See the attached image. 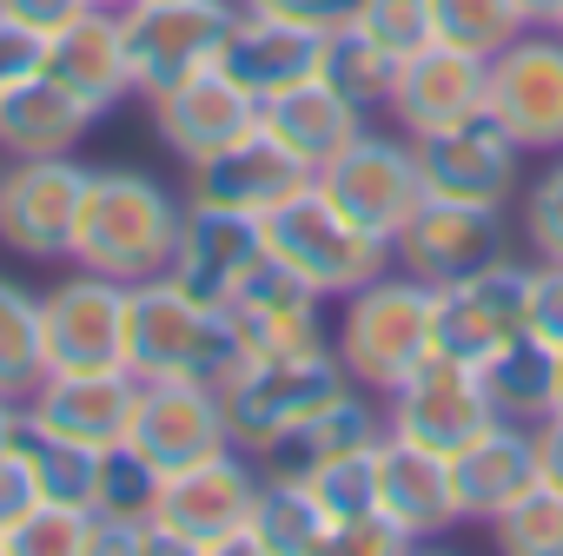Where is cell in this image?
Segmentation results:
<instances>
[{"label": "cell", "mask_w": 563, "mask_h": 556, "mask_svg": "<svg viewBox=\"0 0 563 556\" xmlns=\"http://www.w3.org/2000/svg\"><path fill=\"white\" fill-rule=\"evenodd\" d=\"M179 225H186V192H173L140 166H93L67 258L120 278V286H140V278H159L173 265Z\"/></svg>", "instance_id": "1"}, {"label": "cell", "mask_w": 563, "mask_h": 556, "mask_svg": "<svg viewBox=\"0 0 563 556\" xmlns=\"http://www.w3.org/2000/svg\"><path fill=\"white\" fill-rule=\"evenodd\" d=\"M120 365L133 378H206L225 385L245 352L239 332L225 319V305H199L179 278H140L126 286V338H120Z\"/></svg>", "instance_id": "2"}, {"label": "cell", "mask_w": 563, "mask_h": 556, "mask_svg": "<svg viewBox=\"0 0 563 556\" xmlns=\"http://www.w3.org/2000/svg\"><path fill=\"white\" fill-rule=\"evenodd\" d=\"M352 391V371L345 358L332 352V338H312V345H292V352H272V358H252L239 365L219 398H225V424H232V444L265 457L278 437H292L306 418H319L332 398Z\"/></svg>", "instance_id": "3"}, {"label": "cell", "mask_w": 563, "mask_h": 556, "mask_svg": "<svg viewBox=\"0 0 563 556\" xmlns=\"http://www.w3.org/2000/svg\"><path fill=\"white\" fill-rule=\"evenodd\" d=\"M339 332H332V352L345 358L352 385L365 391H391L405 371H418L431 358V286L411 271H378L372 286H358L352 299H339Z\"/></svg>", "instance_id": "4"}, {"label": "cell", "mask_w": 563, "mask_h": 556, "mask_svg": "<svg viewBox=\"0 0 563 556\" xmlns=\"http://www.w3.org/2000/svg\"><path fill=\"white\" fill-rule=\"evenodd\" d=\"M258 470L265 464L239 444H225L219 457H199L186 470H166L159 503H153V530H159L166 556H239L252 497H258Z\"/></svg>", "instance_id": "5"}, {"label": "cell", "mask_w": 563, "mask_h": 556, "mask_svg": "<svg viewBox=\"0 0 563 556\" xmlns=\"http://www.w3.org/2000/svg\"><path fill=\"white\" fill-rule=\"evenodd\" d=\"M265 245H272L278 265H292L325 305L352 299L378 271H391V245L378 232H365L358 219H345L319 186H306L299 199H286L265 219Z\"/></svg>", "instance_id": "6"}, {"label": "cell", "mask_w": 563, "mask_h": 556, "mask_svg": "<svg viewBox=\"0 0 563 556\" xmlns=\"http://www.w3.org/2000/svg\"><path fill=\"white\" fill-rule=\"evenodd\" d=\"M312 186L345 212V219H358L365 232H378L385 245L405 232V219L424 205V173H418V146L405 140V133H378V126H365L352 146H339L319 173H312Z\"/></svg>", "instance_id": "7"}, {"label": "cell", "mask_w": 563, "mask_h": 556, "mask_svg": "<svg viewBox=\"0 0 563 556\" xmlns=\"http://www.w3.org/2000/svg\"><path fill=\"white\" fill-rule=\"evenodd\" d=\"M232 21H239V0H140V8H120L133 93L146 100L199 67H219Z\"/></svg>", "instance_id": "8"}, {"label": "cell", "mask_w": 563, "mask_h": 556, "mask_svg": "<svg viewBox=\"0 0 563 556\" xmlns=\"http://www.w3.org/2000/svg\"><path fill=\"white\" fill-rule=\"evenodd\" d=\"M87 173L74 153H41V159H8L0 173V252L27 265H60L74 252Z\"/></svg>", "instance_id": "9"}, {"label": "cell", "mask_w": 563, "mask_h": 556, "mask_svg": "<svg viewBox=\"0 0 563 556\" xmlns=\"http://www.w3.org/2000/svg\"><path fill=\"white\" fill-rule=\"evenodd\" d=\"M484 113L523 146V153H563V34L523 27L504 54H490V93Z\"/></svg>", "instance_id": "10"}, {"label": "cell", "mask_w": 563, "mask_h": 556, "mask_svg": "<svg viewBox=\"0 0 563 556\" xmlns=\"http://www.w3.org/2000/svg\"><path fill=\"white\" fill-rule=\"evenodd\" d=\"M510 258V219L497 205H457V199H424L405 232L391 238V265L424 278V286H457V278Z\"/></svg>", "instance_id": "11"}, {"label": "cell", "mask_w": 563, "mask_h": 556, "mask_svg": "<svg viewBox=\"0 0 563 556\" xmlns=\"http://www.w3.org/2000/svg\"><path fill=\"white\" fill-rule=\"evenodd\" d=\"M411 146H418L424 199H457V205L510 212V199L523 192V146L490 113H477L464 126H444V133H424Z\"/></svg>", "instance_id": "12"}, {"label": "cell", "mask_w": 563, "mask_h": 556, "mask_svg": "<svg viewBox=\"0 0 563 556\" xmlns=\"http://www.w3.org/2000/svg\"><path fill=\"white\" fill-rule=\"evenodd\" d=\"M484 93H490V60L471 54V47H451V41H424L398 60L391 74V93H385V113L405 140H424V133H444V126H464L484 113Z\"/></svg>", "instance_id": "13"}, {"label": "cell", "mask_w": 563, "mask_h": 556, "mask_svg": "<svg viewBox=\"0 0 563 556\" xmlns=\"http://www.w3.org/2000/svg\"><path fill=\"white\" fill-rule=\"evenodd\" d=\"M126 444H133L153 470H186V464H199V457H219V451L232 444L219 385H206V378H140Z\"/></svg>", "instance_id": "14"}, {"label": "cell", "mask_w": 563, "mask_h": 556, "mask_svg": "<svg viewBox=\"0 0 563 556\" xmlns=\"http://www.w3.org/2000/svg\"><path fill=\"white\" fill-rule=\"evenodd\" d=\"M133 398H140V378L126 365H107V371H47L21 398V411H27V431H41V437L80 444V451H120L126 431H133Z\"/></svg>", "instance_id": "15"}, {"label": "cell", "mask_w": 563, "mask_h": 556, "mask_svg": "<svg viewBox=\"0 0 563 556\" xmlns=\"http://www.w3.org/2000/svg\"><path fill=\"white\" fill-rule=\"evenodd\" d=\"M146 120H153V140L179 166H199V159H212L219 146H232L258 126V100L225 67H199V74L146 93Z\"/></svg>", "instance_id": "16"}, {"label": "cell", "mask_w": 563, "mask_h": 556, "mask_svg": "<svg viewBox=\"0 0 563 556\" xmlns=\"http://www.w3.org/2000/svg\"><path fill=\"white\" fill-rule=\"evenodd\" d=\"M484 424H497L484 385H477V365H457V358H424L418 371H405L391 391H385V431L411 437V444H431V451H457L471 444Z\"/></svg>", "instance_id": "17"}, {"label": "cell", "mask_w": 563, "mask_h": 556, "mask_svg": "<svg viewBox=\"0 0 563 556\" xmlns=\"http://www.w3.org/2000/svg\"><path fill=\"white\" fill-rule=\"evenodd\" d=\"M523 265L530 258H497L457 286L431 292V352L457 365H484L504 338L523 332Z\"/></svg>", "instance_id": "18"}, {"label": "cell", "mask_w": 563, "mask_h": 556, "mask_svg": "<svg viewBox=\"0 0 563 556\" xmlns=\"http://www.w3.org/2000/svg\"><path fill=\"white\" fill-rule=\"evenodd\" d=\"M306 186H312V166L299 153H286L265 126L219 146L212 159L186 166V205H219V212H245V219H272Z\"/></svg>", "instance_id": "19"}, {"label": "cell", "mask_w": 563, "mask_h": 556, "mask_svg": "<svg viewBox=\"0 0 563 556\" xmlns=\"http://www.w3.org/2000/svg\"><path fill=\"white\" fill-rule=\"evenodd\" d=\"M41 332H47V371H107V365H120L126 286L107 271L74 265L60 286L41 292Z\"/></svg>", "instance_id": "20"}, {"label": "cell", "mask_w": 563, "mask_h": 556, "mask_svg": "<svg viewBox=\"0 0 563 556\" xmlns=\"http://www.w3.org/2000/svg\"><path fill=\"white\" fill-rule=\"evenodd\" d=\"M258 265H265V219L219 212V205H186L166 278H179L199 305H232V292Z\"/></svg>", "instance_id": "21"}, {"label": "cell", "mask_w": 563, "mask_h": 556, "mask_svg": "<svg viewBox=\"0 0 563 556\" xmlns=\"http://www.w3.org/2000/svg\"><path fill=\"white\" fill-rule=\"evenodd\" d=\"M41 74L60 80L93 120H107L113 107L133 100V67H126V27L120 8H80L60 34H47L41 47Z\"/></svg>", "instance_id": "22"}, {"label": "cell", "mask_w": 563, "mask_h": 556, "mask_svg": "<svg viewBox=\"0 0 563 556\" xmlns=\"http://www.w3.org/2000/svg\"><path fill=\"white\" fill-rule=\"evenodd\" d=\"M225 319H232V332H239L245 365H252V358H272V352H292V345L325 338V299L306 286L292 265H278L272 245H265V265L232 292Z\"/></svg>", "instance_id": "23"}, {"label": "cell", "mask_w": 563, "mask_h": 556, "mask_svg": "<svg viewBox=\"0 0 563 556\" xmlns=\"http://www.w3.org/2000/svg\"><path fill=\"white\" fill-rule=\"evenodd\" d=\"M537 483V444L530 424H484L471 444L451 451V497H457V523H497L523 490Z\"/></svg>", "instance_id": "24"}, {"label": "cell", "mask_w": 563, "mask_h": 556, "mask_svg": "<svg viewBox=\"0 0 563 556\" xmlns=\"http://www.w3.org/2000/svg\"><path fill=\"white\" fill-rule=\"evenodd\" d=\"M319 54H325V27H306V21H286V14L239 8L219 67H225L252 100H272V93H286V87L312 80V74H319Z\"/></svg>", "instance_id": "25"}, {"label": "cell", "mask_w": 563, "mask_h": 556, "mask_svg": "<svg viewBox=\"0 0 563 556\" xmlns=\"http://www.w3.org/2000/svg\"><path fill=\"white\" fill-rule=\"evenodd\" d=\"M378 510L411 530V543H438L457 530V497H451V457L431 444H411L398 431L378 437Z\"/></svg>", "instance_id": "26"}, {"label": "cell", "mask_w": 563, "mask_h": 556, "mask_svg": "<svg viewBox=\"0 0 563 556\" xmlns=\"http://www.w3.org/2000/svg\"><path fill=\"white\" fill-rule=\"evenodd\" d=\"M258 126L286 146V153H299L312 173L339 153V146H352L365 126H372V113L358 107V100H345L332 80H299V87H286V93H272V100H258Z\"/></svg>", "instance_id": "27"}, {"label": "cell", "mask_w": 563, "mask_h": 556, "mask_svg": "<svg viewBox=\"0 0 563 556\" xmlns=\"http://www.w3.org/2000/svg\"><path fill=\"white\" fill-rule=\"evenodd\" d=\"M332 530H339V516L299 470H258V497H252V523H245L252 556H325Z\"/></svg>", "instance_id": "28"}, {"label": "cell", "mask_w": 563, "mask_h": 556, "mask_svg": "<svg viewBox=\"0 0 563 556\" xmlns=\"http://www.w3.org/2000/svg\"><path fill=\"white\" fill-rule=\"evenodd\" d=\"M93 113L47 74H27L21 87L0 93V153L8 159H41V153H74L87 140Z\"/></svg>", "instance_id": "29"}, {"label": "cell", "mask_w": 563, "mask_h": 556, "mask_svg": "<svg viewBox=\"0 0 563 556\" xmlns=\"http://www.w3.org/2000/svg\"><path fill=\"white\" fill-rule=\"evenodd\" d=\"M378 437H385V398L365 391V385H352V391L332 398L319 418H306L292 437H278L258 464H265V470H299V477H312L319 464H332V457H345V451H365V444H378Z\"/></svg>", "instance_id": "30"}, {"label": "cell", "mask_w": 563, "mask_h": 556, "mask_svg": "<svg viewBox=\"0 0 563 556\" xmlns=\"http://www.w3.org/2000/svg\"><path fill=\"white\" fill-rule=\"evenodd\" d=\"M477 385H484V398H490L497 418L537 424V418L556 411V352H550L543 338L517 332V338H504V345L477 365Z\"/></svg>", "instance_id": "31"}, {"label": "cell", "mask_w": 563, "mask_h": 556, "mask_svg": "<svg viewBox=\"0 0 563 556\" xmlns=\"http://www.w3.org/2000/svg\"><path fill=\"white\" fill-rule=\"evenodd\" d=\"M47 378V332H41V292L21 278H0V391L27 398Z\"/></svg>", "instance_id": "32"}, {"label": "cell", "mask_w": 563, "mask_h": 556, "mask_svg": "<svg viewBox=\"0 0 563 556\" xmlns=\"http://www.w3.org/2000/svg\"><path fill=\"white\" fill-rule=\"evenodd\" d=\"M391 74H398V60L372 41V34H358L352 21H339V27H325V54H319V80H332L345 100H358L365 113H385V93H391Z\"/></svg>", "instance_id": "33"}, {"label": "cell", "mask_w": 563, "mask_h": 556, "mask_svg": "<svg viewBox=\"0 0 563 556\" xmlns=\"http://www.w3.org/2000/svg\"><path fill=\"white\" fill-rule=\"evenodd\" d=\"M21 457H27L34 490H41L47 503L93 510V497H100V457H107V451H80V444H60V437L27 431V437H21Z\"/></svg>", "instance_id": "34"}, {"label": "cell", "mask_w": 563, "mask_h": 556, "mask_svg": "<svg viewBox=\"0 0 563 556\" xmlns=\"http://www.w3.org/2000/svg\"><path fill=\"white\" fill-rule=\"evenodd\" d=\"M431 34L490 60L523 34V14H517V0H431Z\"/></svg>", "instance_id": "35"}, {"label": "cell", "mask_w": 563, "mask_h": 556, "mask_svg": "<svg viewBox=\"0 0 563 556\" xmlns=\"http://www.w3.org/2000/svg\"><path fill=\"white\" fill-rule=\"evenodd\" d=\"M490 543H497L504 556H563V490L530 483V490L490 523Z\"/></svg>", "instance_id": "36"}, {"label": "cell", "mask_w": 563, "mask_h": 556, "mask_svg": "<svg viewBox=\"0 0 563 556\" xmlns=\"http://www.w3.org/2000/svg\"><path fill=\"white\" fill-rule=\"evenodd\" d=\"M517 232L530 258H563V153L517 192Z\"/></svg>", "instance_id": "37"}, {"label": "cell", "mask_w": 563, "mask_h": 556, "mask_svg": "<svg viewBox=\"0 0 563 556\" xmlns=\"http://www.w3.org/2000/svg\"><path fill=\"white\" fill-rule=\"evenodd\" d=\"M87 516L74 503H34L14 530H8V556H87Z\"/></svg>", "instance_id": "38"}, {"label": "cell", "mask_w": 563, "mask_h": 556, "mask_svg": "<svg viewBox=\"0 0 563 556\" xmlns=\"http://www.w3.org/2000/svg\"><path fill=\"white\" fill-rule=\"evenodd\" d=\"M159 483H166V470H153L133 444H120V451L100 457V497H93V510H113V516H153Z\"/></svg>", "instance_id": "39"}, {"label": "cell", "mask_w": 563, "mask_h": 556, "mask_svg": "<svg viewBox=\"0 0 563 556\" xmlns=\"http://www.w3.org/2000/svg\"><path fill=\"white\" fill-rule=\"evenodd\" d=\"M306 483L325 497V510H332L339 523H345V516H365V510H378V444H365V451H345V457L319 464Z\"/></svg>", "instance_id": "40"}, {"label": "cell", "mask_w": 563, "mask_h": 556, "mask_svg": "<svg viewBox=\"0 0 563 556\" xmlns=\"http://www.w3.org/2000/svg\"><path fill=\"white\" fill-rule=\"evenodd\" d=\"M352 27L372 34L391 60H405L411 47L438 41L431 34V0H352Z\"/></svg>", "instance_id": "41"}, {"label": "cell", "mask_w": 563, "mask_h": 556, "mask_svg": "<svg viewBox=\"0 0 563 556\" xmlns=\"http://www.w3.org/2000/svg\"><path fill=\"white\" fill-rule=\"evenodd\" d=\"M523 332L563 352V258H530L523 265Z\"/></svg>", "instance_id": "42"}, {"label": "cell", "mask_w": 563, "mask_h": 556, "mask_svg": "<svg viewBox=\"0 0 563 556\" xmlns=\"http://www.w3.org/2000/svg\"><path fill=\"white\" fill-rule=\"evenodd\" d=\"M146 549H166L153 516H113V510L87 516V556H146Z\"/></svg>", "instance_id": "43"}, {"label": "cell", "mask_w": 563, "mask_h": 556, "mask_svg": "<svg viewBox=\"0 0 563 556\" xmlns=\"http://www.w3.org/2000/svg\"><path fill=\"white\" fill-rule=\"evenodd\" d=\"M332 549H339V556H405V549H418V543H411V530H398L385 510H365V516H345V523L332 530Z\"/></svg>", "instance_id": "44"}, {"label": "cell", "mask_w": 563, "mask_h": 556, "mask_svg": "<svg viewBox=\"0 0 563 556\" xmlns=\"http://www.w3.org/2000/svg\"><path fill=\"white\" fill-rule=\"evenodd\" d=\"M34 503H41L34 470H27V457H21V451H8V457H0V543H8V530H14Z\"/></svg>", "instance_id": "45"}, {"label": "cell", "mask_w": 563, "mask_h": 556, "mask_svg": "<svg viewBox=\"0 0 563 556\" xmlns=\"http://www.w3.org/2000/svg\"><path fill=\"white\" fill-rule=\"evenodd\" d=\"M41 34H27V27H14L8 14H0V93L8 87H21L27 74H41Z\"/></svg>", "instance_id": "46"}, {"label": "cell", "mask_w": 563, "mask_h": 556, "mask_svg": "<svg viewBox=\"0 0 563 556\" xmlns=\"http://www.w3.org/2000/svg\"><path fill=\"white\" fill-rule=\"evenodd\" d=\"M80 8H87V0H0V14H8L14 27H27V34H41V41L60 34Z\"/></svg>", "instance_id": "47"}, {"label": "cell", "mask_w": 563, "mask_h": 556, "mask_svg": "<svg viewBox=\"0 0 563 556\" xmlns=\"http://www.w3.org/2000/svg\"><path fill=\"white\" fill-rule=\"evenodd\" d=\"M239 8L286 14V21H306V27H339V21H352V0H239Z\"/></svg>", "instance_id": "48"}, {"label": "cell", "mask_w": 563, "mask_h": 556, "mask_svg": "<svg viewBox=\"0 0 563 556\" xmlns=\"http://www.w3.org/2000/svg\"><path fill=\"white\" fill-rule=\"evenodd\" d=\"M530 444H537V483L563 490V411L537 418V424H530Z\"/></svg>", "instance_id": "49"}, {"label": "cell", "mask_w": 563, "mask_h": 556, "mask_svg": "<svg viewBox=\"0 0 563 556\" xmlns=\"http://www.w3.org/2000/svg\"><path fill=\"white\" fill-rule=\"evenodd\" d=\"M21 437H27V411H21V398L0 391V457L21 451Z\"/></svg>", "instance_id": "50"}, {"label": "cell", "mask_w": 563, "mask_h": 556, "mask_svg": "<svg viewBox=\"0 0 563 556\" xmlns=\"http://www.w3.org/2000/svg\"><path fill=\"white\" fill-rule=\"evenodd\" d=\"M517 14H523V27H556L563 34V0H517Z\"/></svg>", "instance_id": "51"}, {"label": "cell", "mask_w": 563, "mask_h": 556, "mask_svg": "<svg viewBox=\"0 0 563 556\" xmlns=\"http://www.w3.org/2000/svg\"><path fill=\"white\" fill-rule=\"evenodd\" d=\"M556 411H563V352H556Z\"/></svg>", "instance_id": "52"}, {"label": "cell", "mask_w": 563, "mask_h": 556, "mask_svg": "<svg viewBox=\"0 0 563 556\" xmlns=\"http://www.w3.org/2000/svg\"><path fill=\"white\" fill-rule=\"evenodd\" d=\"M87 8H126V0H87Z\"/></svg>", "instance_id": "53"}, {"label": "cell", "mask_w": 563, "mask_h": 556, "mask_svg": "<svg viewBox=\"0 0 563 556\" xmlns=\"http://www.w3.org/2000/svg\"><path fill=\"white\" fill-rule=\"evenodd\" d=\"M0 173H8V153H0Z\"/></svg>", "instance_id": "54"}, {"label": "cell", "mask_w": 563, "mask_h": 556, "mask_svg": "<svg viewBox=\"0 0 563 556\" xmlns=\"http://www.w3.org/2000/svg\"><path fill=\"white\" fill-rule=\"evenodd\" d=\"M0 556H8V543H0Z\"/></svg>", "instance_id": "55"}, {"label": "cell", "mask_w": 563, "mask_h": 556, "mask_svg": "<svg viewBox=\"0 0 563 556\" xmlns=\"http://www.w3.org/2000/svg\"><path fill=\"white\" fill-rule=\"evenodd\" d=\"M126 8H140V0H126Z\"/></svg>", "instance_id": "56"}]
</instances>
